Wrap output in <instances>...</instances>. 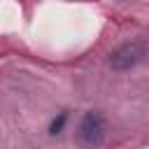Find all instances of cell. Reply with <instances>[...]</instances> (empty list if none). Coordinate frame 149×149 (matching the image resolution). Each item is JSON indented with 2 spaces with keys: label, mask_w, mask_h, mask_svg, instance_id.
<instances>
[{
  "label": "cell",
  "mask_w": 149,
  "mask_h": 149,
  "mask_svg": "<svg viewBox=\"0 0 149 149\" xmlns=\"http://www.w3.org/2000/svg\"><path fill=\"white\" fill-rule=\"evenodd\" d=\"M105 137V119L98 112H88L79 126V140L84 147H98Z\"/></svg>",
  "instance_id": "cell-1"
},
{
  "label": "cell",
  "mask_w": 149,
  "mask_h": 149,
  "mask_svg": "<svg viewBox=\"0 0 149 149\" xmlns=\"http://www.w3.org/2000/svg\"><path fill=\"white\" fill-rule=\"evenodd\" d=\"M142 56H144V47H142L140 42H128V44L119 47V49L112 54L109 63H112V68H116V70H128V68L137 65V63L142 61Z\"/></svg>",
  "instance_id": "cell-2"
},
{
  "label": "cell",
  "mask_w": 149,
  "mask_h": 149,
  "mask_svg": "<svg viewBox=\"0 0 149 149\" xmlns=\"http://www.w3.org/2000/svg\"><path fill=\"white\" fill-rule=\"evenodd\" d=\"M63 123H65V114H61V116H58V121H54V123H51V130H49V133H51V135H56V133H61V128H63Z\"/></svg>",
  "instance_id": "cell-3"
}]
</instances>
